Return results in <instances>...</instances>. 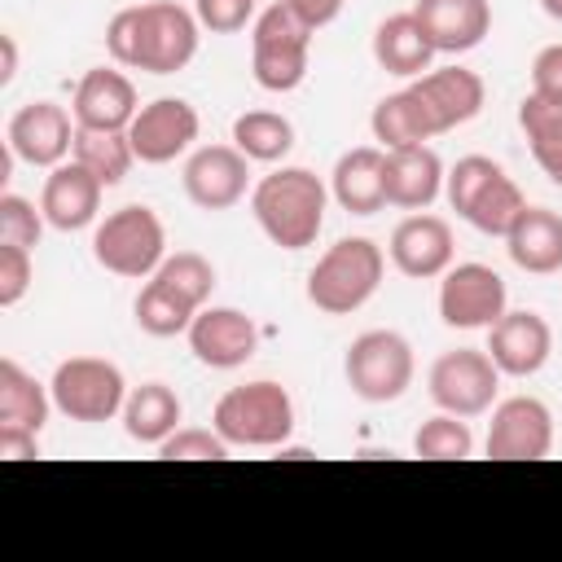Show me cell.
<instances>
[{
    "label": "cell",
    "mask_w": 562,
    "mask_h": 562,
    "mask_svg": "<svg viewBox=\"0 0 562 562\" xmlns=\"http://www.w3.org/2000/svg\"><path fill=\"white\" fill-rule=\"evenodd\" d=\"M198 13L176 0H149L119 9L105 26V53L114 66L145 75H176L198 57Z\"/></svg>",
    "instance_id": "obj_1"
},
{
    "label": "cell",
    "mask_w": 562,
    "mask_h": 562,
    "mask_svg": "<svg viewBox=\"0 0 562 562\" xmlns=\"http://www.w3.org/2000/svg\"><path fill=\"white\" fill-rule=\"evenodd\" d=\"M329 189L307 167H277L250 189V215L281 250H307L325 228Z\"/></svg>",
    "instance_id": "obj_2"
},
{
    "label": "cell",
    "mask_w": 562,
    "mask_h": 562,
    "mask_svg": "<svg viewBox=\"0 0 562 562\" xmlns=\"http://www.w3.org/2000/svg\"><path fill=\"white\" fill-rule=\"evenodd\" d=\"M443 198L470 228H479L487 237H505L514 228V220L527 211L518 180L487 154L457 158L443 176Z\"/></svg>",
    "instance_id": "obj_3"
},
{
    "label": "cell",
    "mask_w": 562,
    "mask_h": 562,
    "mask_svg": "<svg viewBox=\"0 0 562 562\" xmlns=\"http://www.w3.org/2000/svg\"><path fill=\"white\" fill-rule=\"evenodd\" d=\"M386 277V255L369 237H338L307 272V303L325 316L360 312Z\"/></svg>",
    "instance_id": "obj_4"
},
{
    "label": "cell",
    "mask_w": 562,
    "mask_h": 562,
    "mask_svg": "<svg viewBox=\"0 0 562 562\" xmlns=\"http://www.w3.org/2000/svg\"><path fill=\"white\" fill-rule=\"evenodd\" d=\"M211 426L228 439V448H285V439L294 435V400L281 382L255 378L228 386L215 400Z\"/></svg>",
    "instance_id": "obj_5"
},
{
    "label": "cell",
    "mask_w": 562,
    "mask_h": 562,
    "mask_svg": "<svg viewBox=\"0 0 562 562\" xmlns=\"http://www.w3.org/2000/svg\"><path fill=\"white\" fill-rule=\"evenodd\" d=\"M312 26L285 4H268L250 22V75L263 92H294L307 79L312 61Z\"/></svg>",
    "instance_id": "obj_6"
},
{
    "label": "cell",
    "mask_w": 562,
    "mask_h": 562,
    "mask_svg": "<svg viewBox=\"0 0 562 562\" xmlns=\"http://www.w3.org/2000/svg\"><path fill=\"white\" fill-rule=\"evenodd\" d=\"M92 259L127 281L154 277L167 259V228L158 220L154 206L145 202H127L119 211H110L105 220H97L92 228Z\"/></svg>",
    "instance_id": "obj_7"
},
{
    "label": "cell",
    "mask_w": 562,
    "mask_h": 562,
    "mask_svg": "<svg viewBox=\"0 0 562 562\" xmlns=\"http://www.w3.org/2000/svg\"><path fill=\"white\" fill-rule=\"evenodd\" d=\"M413 347L395 329H364L360 338H351L342 356V378L351 395H360L364 404H395L413 386Z\"/></svg>",
    "instance_id": "obj_8"
},
{
    "label": "cell",
    "mask_w": 562,
    "mask_h": 562,
    "mask_svg": "<svg viewBox=\"0 0 562 562\" xmlns=\"http://www.w3.org/2000/svg\"><path fill=\"white\" fill-rule=\"evenodd\" d=\"M48 391H53V408L66 413L70 422H110V417H123V404H127V382H123V369L114 360H101V356H70L53 369L48 378Z\"/></svg>",
    "instance_id": "obj_9"
},
{
    "label": "cell",
    "mask_w": 562,
    "mask_h": 562,
    "mask_svg": "<svg viewBox=\"0 0 562 562\" xmlns=\"http://www.w3.org/2000/svg\"><path fill=\"white\" fill-rule=\"evenodd\" d=\"M426 386H430V400L443 413L479 417V413H487L496 404L501 369L492 364L487 347H457V351L435 356V364L426 373Z\"/></svg>",
    "instance_id": "obj_10"
},
{
    "label": "cell",
    "mask_w": 562,
    "mask_h": 562,
    "mask_svg": "<svg viewBox=\"0 0 562 562\" xmlns=\"http://www.w3.org/2000/svg\"><path fill=\"white\" fill-rule=\"evenodd\" d=\"M509 307L505 277L487 263H452L439 277V321L452 329H492Z\"/></svg>",
    "instance_id": "obj_11"
},
{
    "label": "cell",
    "mask_w": 562,
    "mask_h": 562,
    "mask_svg": "<svg viewBox=\"0 0 562 562\" xmlns=\"http://www.w3.org/2000/svg\"><path fill=\"white\" fill-rule=\"evenodd\" d=\"M553 452V413L536 395H509L492 404L487 457L492 461H540Z\"/></svg>",
    "instance_id": "obj_12"
},
{
    "label": "cell",
    "mask_w": 562,
    "mask_h": 562,
    "mask_svg": "<svg viewBox=\"0 0 562 562\" xmlns=\"http://www.w3.org/2000/svg\"><path fill=\"white\" fill-rule=\"evenodd\" d=\"M198 127L202 119L184 97H154L127 123V140L136 149V162L162 167V162H176L198 140Z\"/></svg>",
    "instance_id": "obj_13"
},
{
    "label": "cell",
    "mask_w": 562,
    "mask_h": 562,
    "mask_svg": "<svg viewBox=\"0 0 562 562\" xmlns=\"http://www.w3.org/2000/svg\"><path fill=\"white\" fill-rule=\"evenodd\" d=\"M408 92L417 97L422 114H426V127L430 136H443L461 123H470L483 101H487V83L479 79V70L470 66H439V70H426L408 83Z\"/></svg>",
    "instance_id": "obj_14"
},
{
    "label": "cell",
    "mask_w": 562,
    "mask_h": 562,
    "mask_svg": "<svg viewBox=\"0 0 562 562\" xmlns=\"http://www.w3.org/2000/svg\"><path fill=\"white\" fill-rule=\"evenodd\" d=\"M70 119L75 114H66V105H57V101H26L9 119L4 145H9V154L18 162L53 171L75 149V123Z\"/></svg>",
    "instance_id": "obj_15"
},
{
    "label": "cell",
    "mask_w": 562,
    "mask_h": 562,
    "mask_svg": "<svg viewBox=\"0 0 562 562\" xmlns=\"http://www.w3.org/2000/svg\"><path fill=\"white\" fill-rule=\"evenodd\" d=\"M184 198L198 211H228L246 198L250 184V158L237 145H202L184 162Z\"/></svg>",
    "instance_id": "obj_16"
},
{
    "label": "cell",
    "mask_w": 562,
    "mask_h": 562,
    "mask_svg": "<svg viewBox=\"0 0 562 562\" xmlns=\"http://www.w3.org/2000/svg\"><path fill=\"white\" fill-rule=\"evenodd\" d=\"M395 272L413 277V281H435L452 268V255H457V241H452V224L443 215H430V211H413L395 224L391 233V246H386Z\"/></svg>",
    "instance_id": "obj_17"
},
{
    "label": "cell",
    "mask_w": 562,
    "mask_h": 562,
    "mask_svg": "<svg viewBox=\"0 0 562 562\" xmlns=\"http://www.w3.org/2000/svg\"><path fill=\"white\" fill-rule=\"evenodd\" d=\"M487 356L501 369V378H531L553 356V329L531 307H518V312L505 307V316L487 329Z\"/></svg>",
    "instance_id": "obj_18"
},
{
    "label": "cell",
    "mask_w": 562,
    "mask_h": 562,
    "mask_svg": "<svg viewBox=\"0 0 562 562\" xmlns=\"http://www.w3.org/2000/svg\"><path fill=\"white\" fill-rule=\"evenodd\" d=\"M184 338L193 360L206 369H241L259 347V329L241 307H211V303L193 316Z\"/></svg>",
    "instance_id": "obj_19"
},
{
    "label": "cell",
    "mask_w": 562,
    "mask_h": 562,
    "mask_svg": "<svg viewBox=\"0 0 562 562\" xmlns=\"http://www.w3.org/2000/svg\"><path fill=\"white\" fill-rule=\"evenodd\" d=\"M136 110H140L136 83L119 66H92V70H83V79L75 83V97H70L75 127L127 132V123L136 119Z\"/></svg>",
    "instance_id": "obj_20"
},
{
    "label": "cell",
    "mask_w": 562,
    "mask_h": 562,
    "mask_svg": "<svg viewBox=\"0 0 562 562\" xmlns=\"http://www.w3.org/2000/svg\"><path fill=\"white\" fill-rule=\"evenodd\" d=\"M101 193L105 184L83 167V162H57L44 176V193H40V211L57 233H79L88 224H97L101 211Z\"/></svg>",
    "instance_id": "obj_21"
},
{
    "label": "cell",
    "mask_w": 562,
    "mask_h": 562,
    "mask_svg": "<svg viewBox=\"0 0 562 562\" xmlns=\"http://www.w3.org/2000/svg\"><path fill=\"white\" fill-rule=\"evenodd\" d=\"M443 158L430 145H404L386 149L382 162V184H386V206L400 211H426L443 193Z\"/></svg>",
    "instance_id": "obj_22"
},
{
    "label": "cell",
    "mask_w": 562,
    "mask_h": 562,
    "mask_svg": "<svg viewBox=\"0 0 562 562\" xmlns=\"http://www.w3.org/2000/svg\"><path fill=\"white\" fill-rule=\"evenodd\" d=\"M413 18L422 22L435 53H470L492 31V4L487 0H417Z\"/></svg>",
    "instance_id": "obj_23"
},
{
    "label": "cell",
    "mask_w": 562,
    "mask_h": 562,
    "mask_svg": "<svg viewBox=\"0 0 562 562\" xmlns=\"http://www.w3.org/2000/svg\"><path fill=\"white\" fill-rule=\"evenodd\" d=\"M382 162L386 149L382 145H356L347 154H338L334 171H329V193L342 211L351 215H378L386 206V184H382Z\"/></svg>",
    "instance_id": "obj_24"
},
{
    "label": "cell",
    "mask_w": 562,
    "mask_h": 562,
    "mask_svg": "<svg viewBox=\"0 0 562 562\" xmlns=\"http://www.w3.org/2000/svg\"><path fill=\"white\" fill-rule=\"evenodd\" d=\"M505 250L522 272L549 277L562 268V215L549 206H527L505 233Z\"/></svg>",
    "instance_id": "obj_25"
},
{
    "label": "cell",
    "mask_w": 562,
    "mask_h": 562,
    "mask_svg": "<svg viewBox=\"0 0 562 562\" xmlns=\"http://www.w3.org/2000/svg\"><path fill=\"white\" fill-rule=\"evenodd\" d=\"M373 61L386 70V75H400V79H417L430 70L435 61V44L426 40L422 22L408 13H391L378 22L373 31Z\"/></svg>",
    "instance_id": "obj_26"
},
{
    "label": "cell",
    "mask_w": 562,
    "mask_h": 562,
    "mask_svg": "<svg viewBox=\"0 0 562 562\" xmlns=\"http://www.w3.org/2000/svg\"><path fill=\"white\" fill-rule=\"evenodd\" d=\"M180 417H184V404L167 382H140V386L127 391V404H123L127 439L158 448L171 430H180Z\"/></svg>",
    "instance_id": "obj_27"
},
{
    "label": "cell",
    "mask_w": 562,
    "mask_h": 562,
    "mask_svg": "<svg viewBox=\"0 0 562 562\" xmlns=\"http://www.w3.org/2000/svg\"><path fill=\"white\" fill-rule=\"evenodd\" d=\"M53 408V391L35 382L18 360H0V426H22V430H44Z\"/></svg>",
    "instance_id": "obj_28"
},
{
    "label": "cell",
    "mask_w": 562,
    "mask_h": 562,
    "mask_svg": "<svg viewBox=\"0 0 562 562\" xmlns=\"http://www.w3.org/2000/svg\"><path fill=\"white\" fill-rule=\"evenodd\" d=\"M198 312H202V307L189 303L180 290H171L162 277H149V281L140 285V294H136V303H132L136 325H140V334H149V338L189 334V325H193Z\"/></svg>",
    "instance_id": "obj_29"
},
{
    "label": "cell",
    "mask_w": 562,
    "mask_h": 562,
    "mask_svg": "<svg viewBox=\"0 0 562 562\" xmlns=\"http://www.w3.org/2000/svg\"><path fill=\"white\" fill-rule=\"evenodd\" d=\"M518 127L527 136V149L536 158V167L562 189V105L527 92L518 105Z\"/></svg>",
    "instance_id": "obj_30"
},
{
    "label": "cell",
    "mask_w": 562,
    "mask_h": 562,
    "mask_svg": "<svg viewBox=\"0 0 562 562\" xmlns=\"http://www.w3.org/2000/svg\"><path fill=\"white\" fill-rule=\"evenodd\" d=\"M369 132L382 149H404V145H426L430 140V127H426V114L417 105V97L408 88L400 92H386L373 114H369Z\"/></svg>",
    "instance_id": "obj_31"
},
{
    "label": "cell",
    "mask_w": 562,
    "mask_h": 562,
    "mask_svg": "<svg viewBox=\"0 0 562 562\" xmlns=\"http://www.w3.org/2000/svg\"><path fill=\"white\" fill-rule=\"evenodd\" d=\"M75 162H83L105 189L123 184L132 162H136V149L127 140V132H97V127H75V149H70Z\"/></svg>",
    "instance_id": "obj_32"
},
{
    "label": "cell",
    "mask_w": 562,
    "mask_h": 562,
    "mask_svg": "<svg viewBox=\"0 0 562 562\" xmlns=\"http://www.w3.org/2000/svg\"><path fill=\"white\" fill-rule=\"evenodd\" d=\"M233 145L250 162H281L294 149V123L277 110H246L233 119Z\"/></svg>",
    "instance_id": "obj_33"
},
{
    "label": "cell",
    "mask_w": 562,
    "mask_h": 562,
    "mask_svg": "<svg viewBox=\"0 0 562 562\" xmlns=\"http://www.w3.org/2000/svg\"><path fill=\"white\" fill-rule=\"evenodd\" d=\"M413 452L426 457V461H465L474 452V430H470V417H457V413H435L417 426L413 435Z\"/></svg>",
    "instance_id": "obj_34"
},
{
    "label": "cell",
    "mask_w": 562,
    "mask_h": 562,
    "mask_svg": "<svg viewBox=\"0 0 562 562\" xmlns=\"http://www.w3.org/2000/svg\"><path fill=\"white\" fill-rule=\"evenodd\" d=\"M154 277H162L171 290H180V294H184L189 303H198V307H206V299H211V290H215V268H211V259L198 255V250H176V255H167Z\"/></svg>",
    "instance_id": "obj_35"
},
{
    "label": "cell",
    "mask_w": 562,
    "mask_h": 562,
    "mask_svg": "<svg viewBox=\"0 0 562 562\" xmlns=\"http://www.w3.org/2000/svg\"><path fill=\"white\" fill-rule=\"evenodd\" d=\"M44 224H48V220H44V211H40L31 198H22V193H0V241L35 250L40 237H44Z\"/></svg>",
    "instance_id": "obj_36"
},
{
    "label": "cell",
    "mask_w": 562,
    "mask_h": 562,
    "mask_svg": "<svg viewBox=\"0 0 562 562\" xmlns=\"http://www.w3.org/2000/svg\"><path fill=\"white\" fill-rule=\"evenodd\" d=\"M158 457L162 461H224L228 457V439L211 426V430H202V426H180V430H171L162 443H158Z\"/></svg>",
    "instance_id": "obj_37"
},
{
    "label": "cell",
    "mask_w": 562,
    "mask_h": 562,
    "mask_svg": "<svg viewBox=\"0 0 562 562\" xmlns=\"http://www.w3.org/2000/svg\"><path fill=\"white\" fill-rule=\"evenodd\" d=\"M193 13L211 35H237L259 18L255 0H193Z\"/></svg>",
    "instance_id": "obj_38"
},
{
    "label": "cell",
    "mask_w": 562,
    "mask_h": 562,
    "mask_svg": "<svg viewBox=\"0 0 562 562\" xmlns=\"http://www.w3.org/2000/svg\"><path fill=\"white\" fill-rule=\"evenodd\" d=\"M35 281V263L26 246L0 241V307H18Z\"/></svg>",
    "instance_id": "obj_39"
},
{
    "label": "cell",
    "mask_w": 562,
    "mask_h": 562,
    "mask_svg": "<svg viewBox=\"0 0 562 562\" xmlns=\"http://www.w3.org/2000/svg\"><path fill=\"white\" fill-rule=\"evenodd\" d=\"M531 92L562 105V44H544L531 61Z\"/></svg>",
    "instance_id": "obj_40"
},
{
    "label": "cell",
    "mask_w": 562,
    "mask_h": 562,
    "mask_svg": "<svg viewBox=\"0 0 562 562\" xmlns=\"http://www.w3.org/2000/svg\"><path fill=\"white\" fill-rule=\"evenodd\" d=\"M40 457V435L22 426H0V461H31Z\"/></svg>",
    "instance_id": "obj_41"
},
{
    "label": "cell",
    "mask_w": 562,
    "mask_h": 562,
    "mask_svg": "<svg viewBox=\"0 0 562 562\" xmlns=\"http://www.w3.org/2000/svg\"><path fill=\"white\" fill-rule=\"evenodd\" d=\"M285 4H290V9L312 26V31H321V26H329V22L342 13V4H347V0H285Z\"/></svg>",
    "instance_id": "obj_42"
},
{
    "label": "cell",
    "mask_w": 562,
    "mask_h": 562,
    "mask_svg": "<svg viewBox=\"0 0 562 562\" xmlns=\"http://www.w3.org/2000/svg\"><path fill=\"white\" fill-rule=\"evenodd\" d=\"M13 75H18V40L4 31L0 35V88H9Z\"/></svg>",
    "instance_id": "obj_43"
},
{
    "label": "cell",
    "mask_w": 562,
    "mask_h": 562,
    "mask_svg": "<svg viewBox=\"0 0 562 562\" xmlns=\"http://www.w3.org/2000/svg\"><path fill=\"white\" fill-rule=\"evenodd\" d=\"M540 9H544L553 22H562V0H540Z\"/></svg>",
    "instance_id": "obj_44"
}]
</instances>
